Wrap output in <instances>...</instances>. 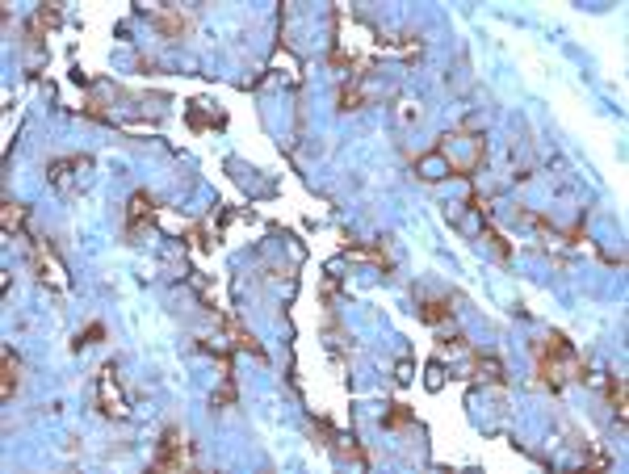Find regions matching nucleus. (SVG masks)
Wrapping results in <instances>:
<instances>
[{"instance_id":"nucleus-1","label":"nucleus","mask_w":629,"mask_h":474,"mask_svg":"<svg viewBox=\"0 0 629 474\" xmlns=\"http://www.w3.org/2000/svg\"><path fill=\"white\" fill-rule=\"evenodd\" d=\"M533 361H537V373L541 382H549V390H558L562 382L570 378H583V361L574 352V344L562 336V331H549L533 344Z\"/></svg>"},{"instance_id":"nucleus-2","label":"nucleus","mask_w":629,"mask_h":474,"mask_svg":"<svg viewBox=\"0 0 629 474\" xmlns=\"http://www.w3.org/2000/svg\"><path fill=\"white\" fill-rule=\"evenodd\" d=\"M193 461H197V457H193V440H189L180 428H164L151 466H155V470H189Z\"/></svg>"},{"instance_id":"nucleus-3","label":"nucleus","mask_w":629,"mask_h":474,"mask_svg":"<svg viewBox=\"0 0 629 474\" xmlns=\"http://www.w3.org/2000/svg\"><path fill=\"white\" fill-rule=\"evenodd\" d=\"M96 411L101 415H126V398L117 394V369L113 365H105L101 373H96Z\"/></svg>"},{"instance_id":"nucleus-4","label":"nucleus","mask_w":629,"mask_h":474,"mask_svg":"<svg viewBox=\"0 0 629 474\" xmlns=\"http://www.w3.org/2000/svg\"><path fill=\"white\" fill-rule=\"evenodd\" d=\"M151 25H155L159 34H168V38H180V34L189 29V17L176 13V8H172V13H151Z\"/></svg>"},{"instance_id":"nucleus-5","label":"nucleus","mask_w":629,"mask_h":474,"mask_svg":"<svg viewBox=\"0 0 629 474\" xmlns=\"http://www.w3.org/2000/svg\"><path fill=\"white\" fill-rule=\"evenodd\" d=\"M17 373H21V361H17V352H13V348H4V386H0V390H4V398H13V390H17V382H21Z\"/></svg>"},{"instance_id":"nucleus-6","label":"nucleus","mask_w":629,"mask_h":474,"mask_svg":"<svg viewBox=\"0 0 629 474\" xmlns=\"http://www.w3.org/2000/svg\"><path fill=\"white\" fill-rule=\"evenodd\" d=\"M608 398L616 407V419H625V378H608Z\"/></svg>"},{"instance_id":"nucleus-7","label":"nucleus","mask_w":629,"mask_h":474,"mask_svg":"<svg viewBox=\"0 0 629 474\" xmlns=\"http://www.w3.org/2000/svg\"><path fill=\"white\" fill-rule=\"evenodd\" d=\"M449 310H453V306H449L444 298H428V302H424V319H428V323H440Z\"/></svg>"},{"instance_id":"nucleus-8","label":"nucleus","mask_w":629,"mask_h":474,"mask_svg":"<svg viewBox=\"0 0 629 474\" xmlns=\"http://www.w3.org/2000/svg\"><path fill=\"white\" fill-rule=\"evenodd\" d=\"M21 218H25V210L17 201H4V227L13 231V227H21Z\"/></svg>"},{"instance_id":"nucleus-9","label":"nucleus","mask_w":629,"mask_h":474,"mask_svg":"<svg viewBox=\"0 0 629 474\" xmlns=\"http://www.w3.org/2000/svg\"><path fill=\"white\" fill-rule=\"evenodd\" d=\"M407 419H411V411H407L403 403H394V411L386 415V428H398V424H407Z\"/></svg>"},{"instance_id":"nucleus-10","label":"nucleus","mask_w":629,"mask_h":474,"mask_svg":"<svg viewBox=\"0 0 629 474\" xmlns=\"http://www.w3.org/2000/svg\"><path fill=\"white\" fill-rule=\"evenodd\" d=\"M101 336H105V327H101V323H92V327L84 331V340H75V348H80V344H96Z\"/></svg>"}]
</instances>
